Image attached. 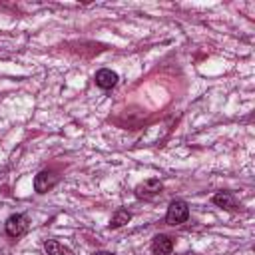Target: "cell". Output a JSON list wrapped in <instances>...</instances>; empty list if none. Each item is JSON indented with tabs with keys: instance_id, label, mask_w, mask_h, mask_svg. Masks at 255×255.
I'll return each instance as SVG.
<instances>
[{
	"instance_id": "1",
	"label": "cell",
	"mask_w": 255,
	"mask_h": 255,
	"mask_svg": "<svg viewBox=\"0 0 255 255\" xmlns=\"http://www.w3.org/2000/svg\"><path fill=\"white\" fill-rule=\"evenodd\" d=\"M187 217H189V205L185 201L175 199V201L169 203L167 213H165V221L169 225H181V223L187 221Z\"/></svg>"
},
{
	"instance_id": "2",
	"label": "cell",
	"mask_w": 255,
	"mask_h": 255,
	"mask_svg": "<svg viewBox=\"0 0 255 255\" xmlns=\"http://www.w3.org/2000/svg\"><path fill=\"white\" fill-rule=\"evenodd\" d=\"M28 223H26V217L24 215H10L8 221H6V233L10 237H18L26 231Z\"/></svg>"
},
{
	"instance_id": "3",
	"label": "cell",
	"mask_w": 255,
	"mask_h": 255,
	"mask_svg": "<svg viewBox=\"0 0 255 255\" xmlns=\"http://www.w3.org/2000/svg\"><path fill=\"white\" fill-rule=\"evenodd\" d=\"M54 185H56V175L52 171H40L34 179V187H36L38 193H46Z\"/></svg>"
},
{
	"instance_id": "4",
	"label": "cell",
	"mask_w": 255,
	"mask_h": 255,
	"mask_svg": "<svg viewBox=\"0 0 255 255\" xmlns=\"http://www.w3.org/2000/svg\"><path fill=\"white\" fill-rule=\"evenodd\" d=\"M161 191V181L159 179H147L145 183H141V185H137L135 187V195L137 197H153V195H157Z\"/></svg>"
},
{
	"instance_id": "5",
	"label": "cell",
	"mask_w": 255,
	"mask_h": 255,
	"mask_svg": "<svg viewBox=\"0 0 255 255\" xmlns=\"http://www.w3.org/2000/svg\"><path fill=\"white\" fill-rule=\"evenodd\" d=\"M171 249H173L171 237H167V235H155V237H153L151 251H153L155 255H167V253H171Z\"/></svg>"
},
{
	"instance_id": "6",
	"label": "cell",
	"mask_w": 255,
	"mask_h": 255,
	"mask_svg": "<svg viewBox=\"0 0 255 255\" xmlns=\"http://www.w3.org/2000/svg\"><path fill=\"white\" fill-rule=\"evenodd\" d=\"M116 82H118V74L112 72V70H108V68H104V70H100V72L96 74V84H98L100 88H104V90L114 88Z\"/></svg>"
},
{
	"instance_id": "7",
	"label": "cell",
	"mask_w": 255,
	"mask_h": 255,
	"mask_svg": "<svg viewBox=\"0 0 255 255\" xmlns=\"http://www.w3.org/2000/svg\"><path fill=\"white\" fill-rule=\"evenodd\" d=\"M44 249H46L48 255H72V251H70L68 247H64L62 243H58V241H54V239H48V241L44 243Z\"/></svg>"
},
{
	"instance_id": "8",
	"label": "cell",
	"mask_w": 255,
	"mask_h": 255,
	"mask_svg": "<svg viewBox=\"0 0 255 255\" xmlns=\"http://www.w3.org/2000/svg\"><path fill=\"white\" fill-rule=\"evenodd\" d=\"M213 203L219 205V207H225V209H233V207H235V199H233V195L227 193V191H221V193L213 195Z\"/></svg>"
},
{
	"instance_id": "9",
	"label": "cell",
	"mask_w": 255,
	"mask_h": 255,
	"mask_svg": "<svg viewBox=\"0 0 255 255\" xmlns=\"http://www.w3.org/2000/svg\"><path fill=\"white\" fill-rule=\"evenodd\" d=\"M131 219V213L128 211V209H118L116 213H114V217H112V221H110V227H122V225H126L128 221Z\"/></svg>"
},
{
	"instance_id": "10",
	"label": "cell",
	"mask_w": 255,
	"mask_h": 255,
	"mask_svg": "<svg viewBox=\"0 0 255 255\" xmlns=\"http://www.w3.org/2000/svg\"><path fill=\"white\" fill-rule=\"evenodd\" d=\"M96 255H114V253H108V251H100V253H96Z\"/></svg>"
}]
</instances>
